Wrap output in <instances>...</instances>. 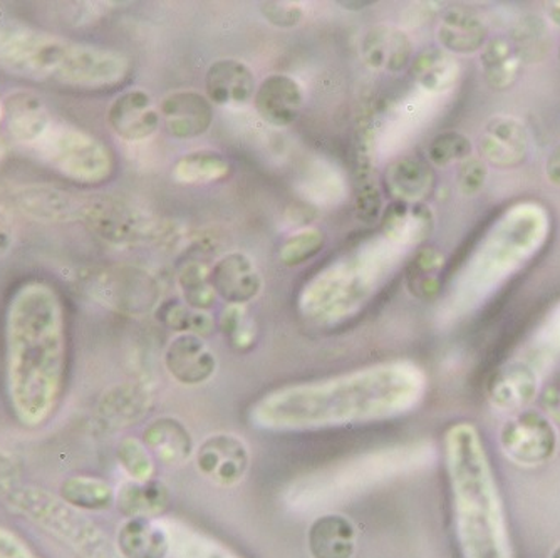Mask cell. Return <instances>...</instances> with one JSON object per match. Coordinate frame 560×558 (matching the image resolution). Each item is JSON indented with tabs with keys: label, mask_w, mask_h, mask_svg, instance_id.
<instances>
[{
	"label": "cell",
	"mask_w": 560,
	"mask_h": 558,
	"mask_svg": "<svg viewBox=\"0 0 560 558\" xmlns=\"http://www.w3.org/2000/svg\"><path fill=\"white\" fill-rule=\"evenodd\" d=\"M381 208H383V201H381V195L376 186H364L358 198H355L358 219L371 225L381 216Z\"/></svg>",
	"instance_id": "7bdbcfd3"
},
{
	"label": "cell",
	"mask_w": 560,
	"mask_h": 558,
	"mask_svg": "<svg viewBox=\"0 0 560 558\" xmlns=\"http://www.w3.org/2000/svg\"><path fill=\"white\" fill-rule=\"evenodd\" d=\"M512 44L521 55L522 61L524 59H527V61L536 59L537 61V59L542 58V53L547 47L546 27L537 19L536 21L530 19V21L521 22L517 30H515Z\"/></svg>",
	"instance_id": "ab89813d"
},
{
	"label": "cell",
	"mask_w": 560,
	"mask_h": 558,
	"mask_svg": "<svg viewBox=\"0 0 560 558\" xmlns=\"http://www.w3.org/2000/svg\"><path fill=\"white\" fill-rule=\"evenodd\" d=\"M0 69L34 83L103 91L121 86L130 74L131 62L109 47L74 43L0 21Z\"/></svg>",
	"instance_id": "277c9868"
},
{
	"label": "cell",
	"mask_w": 560,
	"mask_h": 558,
	"mask_svg": "<svg viewBox=\"0 0 560 558\" xmlns=\"http://www.w3.org/2000/svg\"><path fill=\"white\" fill-rule=\"evenodd\" d=\"M4 501L12 512L39 526L75 557L122 558L118 547L103 534V530L58 495L49 493L44 488L21 485Z\"/></svg>",
	"instance_id": "52a82bcc"
},
{
	"label": "cell",
	"mask_w": 560,
	"mask_h": 558,
	"mask_svg": "<svg viewBox=\"0 0 560 558\" xmlns=\"http://www.w3.org/2000/svg\"><path fill=\"white\" fill-rule=\"evenodd\" d=\"M147 394L137 387L118 386L109 391L101 402V415L115 422L131 421L138 419L147 406Z\"/></svg>",
	"instance_id": "d6a6232c"
},
{
	"label": "cell",
	"mask_w": 560,
	"mask_h": 558,
	"mask_svg": "<svg viewBox=\"0 0 560 558\" xmlns=\"http://www.w3.org/2000/svg\"><path fill=\"white\" fill-rule=\"evenodd\" d=\"M231 175V163L215 151H191L173 166V178L184 185H206Z\"/></svg>",
	"instance_id": "1f68e13d"
},
{
	"label": "cell",
	"mask_w": 560,
	"mask_h": 558,
	"mask_svg": "<svg viewBox=\"0 0 560 558\" xmlns=\"http://www.w3.org/2000/svg\"><path fill=\"white\" fill-rule=\"evenodd\" d=\"M385 186L395 201L423 204L435 186V173L418 158H401L386 170Z\"/></svg>",
	"instance_id": "cb8c5ba5"
},
{
	"label": "cell",
	"mask_w": 560,
	"mask_h": 558,
	"mask_svg": "<svg viewBox=\"0 0 560 558\" xmlns=\"http://www.w3.org/2000/svg\"><path fill=\"white\" fill-rule=\"evenodd\" d=\"M546 175L553 186H559L560 188V144H557L550 156L547 158Z\"/></svg>",
	"instance_id": "bcb514c9"
},
{
	"label": "cell",
	"mask_w": 560,
	"mask_h": 558,
	"mask_svg": "<svg viewBox=\"0 0 560 558\" xmlns=\"http://www.w3.org/2000/svg\"><path fill=\"white\" fill-rule=\"evenodd\" d=\"M499 443L503 455L512 463L524 468H536L556 456L559 433L549 415L522 409L503 425Z\"/></svg>",
	"instance_id": "9c48e42d"
},
{
	"label": "cell",
	"mask_w": 560,
	"mask_h": 558,
	"mask_svg": "<svg viewBox=\"0 0 560 558\" xmlns=\"http://www.w3.org/2000/svg\"><path fill=\"white\" fill-rule=\"evenodd\" d=\"M168 488L162 481H126L116 491V503L128 519H155L166 509Z\"/></svg>",
	"instance_id": "f1b7e54d"
},
{
	"label": "cell",
	"mask_w": 560,
	"mask_h": 558,
	"mask_svg": "<svg viewBox=\"0 0 560 558\" xmlns=\"http://www.w3.org/2000/svg\"><path fill=\"white\" fill-rule=\"evenodd\" d=\"M222 330L232 348L245 351L256 342V324L245 305H226L222 315Z\"/></svg>",
	"instance_id": "f35d334b"
},
{
	"label": "cell",
	"mask_w": 560,
	"mask_h": 558,
	"mask_svg": "<svg viewBox=\"0 0 560 558\" xmlns=\"http://www.w3.org/2000/svg\"><path fill=\"white\" fill-rule=\"evenodd\" d=\"M338 5H341V8H345L346 11H364L366 8H371V5H374V2H371V0H363V2H351V0H348V2H338Z\"/></svg>",
	"instance_id": "681fc988"
},
{
	"label": "cell",
	"mask_w": 560,
	"mask_h": 558,
	"mask_svg": "<svg viewBox=\"0 0 560 558\" xmlns=\"http://www.w3.org/2000/svg\"><path fill=\"white\" fill-rule=\"evenodd\" d=\"M254 104L264 121L276 128H285L299 118L304 94L291 75L272 74L257 88Z\"/></svg>",
	"instance_id": "e0dca14e"
},
{
	"label": "cell",
	"mask_w": 560,
	"mask_h": 558,
	"mask_svg": "<svg viewBox=\"0 0 560 558\" xmlns=\"http://www.w3.org/2000/svg\"><path fill=\"white\" fill-rule=\"evenodd\" d=\"M122 558H168L170 535L163 520L130 519L118 530Z\"/></svg>",
	"instance_id": "7402d4cb"
},
{
	"label": "cell",
	"mask_w": 560,
	"mask_h": 558,
	"mask_svg": "<svg viewBox=\"0 0 560 558\" xmlns=\"http://www.w3.org/2000/svg\"><path fill=\"white\" fill-rule=\"evenodd\" d=\"M522 62L514 44L506 37H492L481 47V72L492 90L505 91L514 86L521 75Z\"/></svg>",
	"instance_id": "4316f807"
},
{
	"label": "cell",
	"mask_w": 560,
	"mask_h": 558,
	"mask_svg": "<svg viewBox=\"0 0 560 558\" xmlns=\"http://www.w3.org/2000/svg\"><path fill=\"white\" fill-rule=\"evenodd\" d=\"M547 18L553 25L560 27V0L559 2H550L549 9H547Z\"/></svg>",
	"instance_id": "f907efd6"
},
{
	"label": "cell",
	"mask_w": 560,
	"mask_h": 558,
	"mask_svg": "<svg viewBox=\"0 0 560 558\" xmlns=\"http://www.w3.org/2000/svg\"><path fill=\"white\" fill-rule=\"evenodd\" d=\"M427 393V372L398 359L277 387L252 405L248 421L257 430L279 434L366 427L411 415Z\"/></svg>",
	"instance_id": "6da1fadb"
},
{
	"label": "cell",
	"mask_w": 560,
	"mask_h": 558,
	"mask_svg": "<svg viewBox=\"0 0 560 558\" xmlns=\"http://www.w3.org/2000/svg\"><path fill=\"white\" fill-rule=\"evenodd\" d=\"M487 179H489V166L480 158H468L456 173L458 190L465 197H475L480 194Z\"/></svg>",
	"instance_id": "60d3db41"
},
{
	"label": "cell",
	"mask_w": 560,
	"mask_h": 558,
	"mask_svg": "<svg viewBox=\"0 0 560 558\" xmlns=\"http://www.w3.org/2000/svg\"><path fill=\"white\" fill-rule=\"evenodd\" d=\"M546 406L547 411H550L552 418L560 419V384L559 386L552 387L550 393H547Z\"/></svg>",
	"instance_id": "c3c4849f"
},
{
	"label": "cell",
	"mask_w": 560,
	"mask_h": 558,
	"mask_svg": "<svg viewBox=\"0 0 560 558\" xmlns=\"http://www.w3.org/2000/svg\"><path fill=\"white\" fill-rule=\"evenodd\" d=\"M113 131L126 141H143L155 135L162 116L147 91L133 90L116 97L108 112Z\"/></svg>",
	"instance_id": "4fadbf2b"
},
{
	"label": "cell",
	"mask_w": 560,
	"mask_h": 558,
	"mask_svg": "<svg viewBox=\"0 0 560 558\" xmlns=\"http://www.w3.org/2000/svg\"><path fill=\"white\" fill-rule=\"evenodd\" d=\"M471 141L458 131H446L439 135L428 147V160L435 166L452 165V163H464L471 154Z\"/></svg>",
	"instance_id": "74e56055"
},
{
	"label": "cell",
	"mask_w": 560,
	"mask_h": 558,
	"mask_svg": "<svg viewBox=\"0 0 560 558\" xmlns=\"http://www.w3.org/2000/svg\"><path fill=\"white\" fill-rule=\"evenodd\" d=\"M5 119V103H2V100H0V125H2V121Z\"/></svg>",
	"instance_id": "816d5d0a"
},
{
	"label": "cell",
	"mask_w": 560,
	"mask_h": 558,
	"mask_svg": "<svg viewBox=\"0 0 560 558\" xmlns=\"http://www.w3.org/2000/svg\"><path fill=\"white\" fill-rule=\"evenodd\" d=\"M165 365L173 380L185 386H198L215 374L217 359L200 336L180 334L166 349Z\"/></svg>",
	"instance_id": "5bb4252c"
},
{
	"label": "cell",
	"mask_w": 560,
	"mask_h": 558,
	"mask_svg": "<svg viewBox=\"0 0 560 558\" xmlns=\"http://www.w3.org/2000/svg\"><path fill=\"white\" fill-rule=\"evenodd\" d=\"M195 465L212 484L234 487L244 480L250 468V450L237 434H210L195 450Z\"/></svg>",
	"instance_id": "30bf717a"
},
{
	"label": "cell",
	"mask_w": 560,
	"mask_h": 558,
	"mask_svg": "<svg viewBox=\"0 0 560 558\" xmlns=\"http://www.w3.org/2000/svg\"><path fill=\"white\" fill-rule=\"evenodd\" d=\"M5 121L19 143L31 147L52 121L43 101L30 93H18L5 103Z\"/></svg>",
	"instance_id": "484cf974"
},
{
	"label": "cell",
	"mask_w": 560,
	"mask_h": 558,
	"mask_svg": "<svg viewBox=\"0 0 560 558\" xmlns=\"http://www.w3.org/2000/svg\"><path fill=\"white\" fill-rule=\"evenodd\" d=\"M118 460L121 468L133 481H150L155 476V460L143 441L125 438L118 446Z\"/></svg>",
	"instance_id": "8d00e7d4"
},
{
	"label": "cell",
	"mask_w": 560,
	"mask_h": 558,
	"mask_svg": "<svg viewBox=\"0 0 560 558\" xmlns=\"http://www.w3.org/2000/svg\"><path fill=\"white\" fill-rule=\"evenodd\" d=\"M159 112L166 131L178 140L206 135L213 121L212 103L195 91L168 94L160 103Z\"/></svg>",
	"instance_id": "7c38bea8"
},
{
	"label": "cell",
	"mask_w": 560,
	"mask_h": 558,
	"mask_svg": "<svg viewBox=\"0 0 560 558\" xmlns=\"http://www.w3.org/2000/svg\"><path fill=\"white\" fill-rule=\"evenodd\" d=\"M326 244V235L319 229H304L301 232L289 236L279 251V258L285 267H298V265L310 261L316 257Z\"/></svg>",
	"instance_id": "d590c367"
},
{
	"label": "cell",
	"mask_w": 560,
	"mask_h": 558,
	"mask_svg": "<svg viewBox=\"0 0 560 558\" xmlns=\"http://www.w3.org/2000/svg\"><path fill=\"white\" fill-rule=\"evenodd\" d=\"M5 391L21 425H44L58 408L68 365L65 304L55 287L30 280L5 311Z\"/></svg>",
	"instance_id": "7a4b0ae2"
},
{
	"label": "cell",
	"mask_w": 560,
	"mask_h": 558,
	"mask_svg": "<svg viewBox=\"0 0 560 558\" xmlns=\"http://www.w3.org/2000/svg\"><path fill=\"white\" fill-rule=\"evenodd\" d=\"M207 100L217 106H245L256 96V78L237 59H220L206 75Z\"/></svg>",
	"instance_id": "ac0fdd59"
},
{
	"label": "cell",
	"mask_w": 560,
	"mask_h": 558,
	"mask_svg": "<svg viewBox=\"0 0 560 558\" xmlns=\"http://www.w3.org/2000/svg\"><path fill=\"white\" fill-rule=\"evenodd\" d=\"M435 229V216L428 205L393 201L381 216V233L386 242L408 251L423 244Z\"/></svg>",
	"instance_id": "9a60e30c"
},
{
	"label": "cell",
	"mask_w": 560,
	"mask_h": 558,
	"mask_svg": "<svg viewBox=\"0 0 560 558\" xmlns=\"http://www.w3.org/2000/svg\"><path fill=\"white\" fill-rule=\"evenodd\" d=\"M307 540L314 558H351L355 548V528L345 515L329 513L311 525Z\"/></svg>",
	"instance_id": "d4e9b609"
},
{
	"label": "cell",
	"mask_w": 560,
	"mask_h": 558,
	"mask_svg": "<svg viewBox=\"0 0 560 558\" xmlns=\"http://www.w3.org/2000/svg\"><path fill=\"white\" fill-rule=\"evenodd\" d=\"M210 279L215 294L229 302V305H245L262 290V279L256 265L241 252H232L220 258L213 265Z\"/></svg>",
	"instance_id": "2e32d148"
},
{
	"label": "cell",
	"mask_w": 560,
	"mask_h": 558,
	"mask_svg": "<svg viewBox=\"0 0 560 558\" xmlns=\"http://www.w3.org/2000/svg\"><path fill=\"white\" fill-rule=\"evenodd\" d=\"M361 56L371 69L396 74L413 62V43L405 31L381 24L368 31L361 43Z\"/></svg>",
	"instance_id": "d6986e66"
},
{
	"label": "cell",
	"mask_w": 560,
	"mask_h": 558,
	"mask_svg": "<svg viewBox=\"0 0 560 558\" xmlns=\"http://www.w3.org/2000/svg\"><path fill=\"white\" fill-rule=\"evenodd\" d=\"M21 485L18 463L4 450H0V500H5Z\"/></svg>",
	"instance_id": "f6af8a7d"
},
{
	"label": "cell",
	"mask_w": 560,
	"mask_h": 558,
	"mask_svg": "<svg viewBox=\"0 0 560 558\" xmlns=\"http://www.w3.org/2000/svg\"><path fill=\"white\" fill-rule=\"evenodd\" d=\"M410 74L421 90L431 94H442L458 83L460 65L445 50L431 47L413 58Z\"/></svg>",
	"instance_id": "83f0119b"
},
{
	"label": "cell",
	"mask_w": 560,
	"mask_h": 558,
	"mask_svg": "<svg viewBox=\"0 0 560 558\" xmlns=\"http://www.w3.org/2000/svg\"><path fill=\"white\" fill-rule=\"evenodd\" d=\"M483 162L500 170L518 168L530 151L527 126L515 116H493L478 137Z\"/></svg>",
	"instance_id": "8fae6325"
},
{
	"label": "cell",
	"mask_w": 560,
	"mask_h": 558,
	"mask_svg": "<svg viewBox=\"0 0 560 558\" xmlns=\"http://www.w3.org/2000/svg\"><path fill=\"white\" fill-rule=\"evenodd\" d=\"M59 497L80 512H101L115 503L116 491L112 485L96 476L80 475L62 481Z\"/></svg>",
	"instance_id": "f546056e"
},
{
	"label": "cell",
	"mask_w": 560,
	"mask_h": 558,
	"mask_svg": "<svg viewBox=\"0 0 560 558\" xmlns=\"http://www.w3.org/2000/svg\"><path fill=\"white\" fill-rule=\"evenodd\" d=\"M559 340H560V323H559Z\"/></svg>",
	"instance_id": "db71d44e"
},
{
	"label": "cell",
	"mask_w": 560,
	"mask_h": 558,
	"mask_svg": "<svg viewBox=\"0 0 560 558\" xmlns=\"http://www.w3.org/2000/svg\"><path fill=\"white\" fill-rule=\"evenodd\" d=\"M559 59H560V49H559Z\"/></svg>",
	"instance_id": "11a10c76"
},
{
	"label": "cell",
	"mask_w": 560,
	"mask_h": 558,
	"mask_svg": "<svg viewBox=\"0 0 560 558\" xmlns=\"http://www.w3.org/2000/svg\"><path fill=\"white\" fill-rule=\"evenodd\" d=\"M550 558H560V544L557 545L556 548H553L552 555H550Z\"/></svg>",
	"instance_id": "f5cc1de1"
},
{
	"label": "cell",
	"mask_w": 560,
	"mask_h": 558,
	"mask_svg": "<svg viewBox=\"0 0 560 558\" xmlns=\"http://www.w3.org/2000/svg\"><path fill=\"white\" fill-rule=\"evenodd\" d=\"M550 219L546 208L521 204L503 213L453 280L450 304L467 314L486 304L547 244Z\"/></svg>",
	"instance_id": "5b68a950"
},
{
	"label": "cell",
	"mask_w": 560,
	"mask_h": 558,
	"mask_svg": "<svg viewBox=\"0 0 560 558\" xmlns=\"http://www.w3.org/2000/svg\"><path fill=\"white\" fill-rule=\"evenodd\" d=\"M381 248L349 255L314 277L301 295V311L317 323H336L360 311L396 269L399 251Z\"/></svg>",
	"instance_id": "8992f818"
},
{
	"label": "cell",
	"mask_w": 560,
	"mask_h": 558,
	"mask_svg": "<svg viewBox=\"0 0 560 558\" xmlns=\"http://www.w3.org/2000/svg\"><path fill=\"white\" fill-rule=\"evenodd\" d=\"M443 255L435 248H423L415 255L410 265V282L418 295H431L439 292V272L443 267Z\"/></svg>",
	"instance_id": "e575fe53"
},
{
	"label": "cell",
	"mask_w": 560,
	"mask_h": 558,
	"mask_svg": "<svg viewBox=\"0 0 560 558\" xmlns=\"http://www.w3.org/2000/svg\"><path fill=\"white\" fill-rule=\"evenodd\" d=\"M443 462L462 558H515L505 501L475 422L456 421L446 428Z\"/></svg>",
	"instance_id": "3957f363"
},
{
	"label": "cell",
	"mask_w": 560,
	"mask_h": 558,
	"mask_svg": "<svg viewBox=\"0 0 560 558\" xmlns=\"http://www.w3.org/2000/svg\"><path fill=\"white\" fill-rule=\"evenodd\" d=\"M0 558H40L12 530L0 526Z\"/></svg>",
	"instance_id": "ee69618b"
},
{
	"label": "cell",
	"mask_w": 560,
	"mask_h": 558,
	"mask_svg": "<svg viewBox=\"0 0 560 558\" xmlns=\"http://www.w3.org/2000/svg\"><path fill=\"white\" fill-rule=\"evenodd\" d=\"M260 14L270 25H276L280 30H291L301 24L304 19L301 5L292 2H273V0L260 4Z\"/></svg>",
	"instance_id": "b9f144b4"
},
{
	"label": "cell",
	"mask_w": 560,
	"mask_h": 558,
	"mask_svg": "<svg viewBox=\"0 0 560 558\" xmlns=\"http://www.w3.org/2000/svg\"><path fill=\"white\" fill-rule=\"evenodd\" d=\"M12 244V226L4 210H0V255H4Z\"/></svg>",
	"instance_id": "7dc6e473"
},
{
	"label": "cell",
	"mask_w": 560,
	"mask_h": 558,
	"mask_svg": "<svg viewBox=\"0 0 560 558\" xmlns=\"http://www.w3.org/2000/svg\"><path fill=\"white\" fill-rule=\"evenodd\" d=\"M436 34L448 53L474 55L489 40V25L470 9L452 8L443 14Z\"/></svg>",
	"instance_id": "44dd1931"
},
{
	"label": "cell",
	"mask_w": 560,
	"mask_h": 558,
	"mask_svg": "<svg viewBox=\"0 0 560 558\" xmlns=\"http://www.w3.org/2000/svg\"><path fill=\"white\" fill-rule=\"evenodd\" d=\"M212 269L207 265L194 264L185 265L180 274V287L184 290L185 301L191 307L203 309L212 307L215 302V290H213L212 279H210Z\"/></svg>",
	"instance_id": "836d02e7"
},
{
	"label": "cell",
	"mask_w": 560,
	"mask_h": 558,
	"mask_svg": "<svg viewBox=\"0 0 560 558\" xmlns=\"http://www.w3.org/2000/svg\"><path fill=\"white\" fill-rule=\"evenodd\" d=\"M143 443L163 465L178 466L195 455L194 440L184 422L172 416L155 419L144 428Z\"/></svg>",
	"instance_id": "603a6c76"
},
{
	"label": "cell",
	"mask_w": 560,
	"mask_h": 558,
	"mask_svg": "<svg viewBox=\"0 0 560 558\" xmlns=\"http://www.w3.org/2000/svg\"><path fill=\"white\" fill-rule=\"evenodd\" d=\"M537 390V372L524 362H511L490 377L489 399L502 411H518L536 397Z\"/></svg>",
	"instance_id": "ffe728a7"
},
{
	"label": "cell",
	"mask_w": 560,
	"mask_h": 558,
	"mask_svg": "<svg viewBox=\"0 0 560 558\" xmlns=\"http://www.w3.org/2000/svg\"><path fill=\"white\" fill-rule=\"evenodd\" d=\"M165 522V520H163ZM170 535L168 558H241L225 545L180 522H165Z\"/></svg>",
	"instance_id": "4dcf8cb0"
},
{
	"label": "cell",
	"mask_w": 560,
	"mask_h": 558,
	"mask_svg": "<svg viewBox=\"0 0 560 558\" xmlns=\"http://www.w3.org/2000/svg\"><path fill=\"white\" fill-rule=\"evenodd\" d=\"M30 148L59 175L81 185H100L115 172V158L103 141L55 119Z\"/></svg>",
	"instance_id": "ba28073f"
}]
</instances>
